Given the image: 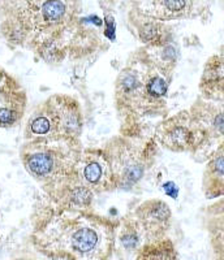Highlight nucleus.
<instances>
[{"label":"nucleus","mask_w":224,"mask_h":260,"mask_svg":"<svg viewBox=\"0 0 224 260\" xmlns=\"http://www.w3.org/2000/svg\"><path fill=\"white\" fill-rule=\"evenodd\" d=\"M76 180L95 195L117 190L111 162L103 147L84 149L77 163Z\"/></svg>","instance_id":"0eeeda50"},{"label":"nucleus","mask_w":224,"mask_h":260,"mask_svg":"<svg viewBox=\"0 0 224 260\" xmlns=\"http://www.w3.org/2000/svg\"><path fill=\"white\" fill-rule=\"evenodd\" d=\"M204 193L208 199L224 198V150L219 151L206 162Z\"/></svg>","instance_id":"2eb2a0df"},{"label":"nucleus","mask_w":224,"mask_h":260,"mask_svg":"<svg viewBox=\"0 0 224 260\" xmlns=\"http://www.w3.org/2000/svg\"><path fill=\"white\" fill-rule=\"evenodd\" d=\"M28 107L26 91L19 79L0 67V128L19 125Z\"/></svg>","instance_id":"9d476101"},{"label":"nucleus","mask_w":224,"mask_h":260,"mask_svg":"<svg viewBox=\"0 0 224 260\" xmlns=\"http://www.w3.org/2000/svg\"><path fill=\"white\" fill-rule=\"evenodd\" d=\"M154 137L119 135L103 147L107 152L116 180V189L133 191L151 168L156 155Z\"/></svg>","instance_id":"39448f33"},{"label":"nucleus","mask_w":224,"mask_h":260,"mask_svg":"<svg viewBox=\"0 0 224 260\" xmlns=\"http://www.w3.org/2000/svg\"><path fill=\"white\" fill-rule=\"evenodd\" d=\"M136 260H177V251L169 238H160L145 244L136 255Z\"/></svg>","instance_id":"f3484780"},{"label":"nucleus","mask_w":224,"mask_h":260,"mask_svg":"<svg viewBox=\"0 0 224 260\" xmlns=\"http://www.w3.org/2000/svg\"><path fill=\"white\" fill-rule=\"evenodd\" d=\"M171 77L156 67L145 48L133 55L115 82V103L127 128L121 133L129 131L142 118L163 112Z\"/></svg>","instance_id":"7ed1b4c3"},{"label":"nucleus","mask_w":224,"mask_h":260,"mask_svg":"<svg viewBox=\"0 0 224 260\" xmlns=\"http://www.w3.org/2000/svg\"><path fill=\"white\" fill-rule=\"evenodd\" d=\"M144 21H141L137 26V36L146 47H162L166 44L171 43V33L169 29L162 22V21L151 20L142 17Z\"/></svg>","instance_id":"dca6fc26"},{"label":"nucleus","mask_w":224,"mask_h":260,"mask_svg":"<svg viewBox=\"0 0 224 260\" xmlns=\"http://www.w3.org/2000/svg\"><path fill=\"white\" fill-rule=\"evenodd\" d=\"M82 151L80 139H33L22 145L20 158L29 176L52 201L76 181V167Z\"/></svg>","instance_id":"20e7f679"},{"label":"nucleus","mask_w":224,"mask_h":260,"mask_svg":"<svg viewBox=\"0 0 224 260\" xmlns=\"http://www.w3.org/2000/svg\"><path fill=\"white\" fill-rule=\"evenodd\" d=\"M201 96L224 103V55H214L206 61L200 79Z\"/></svg>","instance_id":"4468645a"},{"label":"nucleus","mask_w":224,"mask_h":260,"mask_svg":"<svg viewBox=\"0 0 224 260\" xmlns=\"http://www.w3.org/2000/svg\"><path fill=\"white\" fill-rule=\"evenodd\" d=\"M158 146L172 152H189L197 160L202 159L205 150V134L190 110L177 112L163 118L154 130Z\"/></svg>","instance_id":"423d86ee"},{"label":"nucleus","mask_w":224,"mask_h":260,"mask_svg":"<svg viewBox=\"0 0 224 260\" xmlns=\"http://www.w3.org/2000/svg\"><path fill=\"white\" fill-rule=\"evenodd\" d=\"M192 7L193 0H136V8L141 17L162 22L188 17Z\"/></svg>","instance_id":"f8f14e48"},{"label":"nucleus","mask_w":224,"mask_h":260,"mask_svg":"<svg viewBox=\"0 0 224 260\" xmlns=\"http://www.w3.org/2000/svg\"><path fill=\"white\" fill-rule=\"evenodd\" d=\"M207 228L210 234V243L215 258L224 260V219L208 217Z\"/></svg>","instance_id":"a211bd4d"},{"label":"nucleus","mask_w":224,"mask_h":260,"mask_svg":"<svg viewBox=\"0 0 224 260\" xmlns=\"http://www.w3.org/2000/svg\"><path fill=\"white\" fill-rule=\"evenodd\" d=\"M119 221L94 211L50 204L38 213L33 241L44 255L63 260H108Z\"/></svg>","instance_id":"f257e3e1"},{"label":"nucleus","mask_w":224,"mask_h":260,"mask_svg":"<svg viewBox=\"0 0 224 260\" xmlns=\"http://www.w3.org/2000/svg\"><path fill=\"white\" fill-rule=\"evenodd\" d=\"M148 242V236L132 212L127 213L119 221L115 240V252L121 255V258L136 256Z\"/></svg>","instance_id":"ddd939ff"},{"label":"nucleus","mask_w":224,"mask_h":260,"mask_svg":"<svg viewBox=\"0 0 224 260\" xmlns=\"http://www.w3.org/2000/svg\"><path fill=\"white\" fill-rule=\"evenodd\" d=\"M132 213L146 233L149 242L166 238L172 225V211L166 202L160 199L142 202Z\"/></svg>","instance_id":"9b49d317"},{"label":"nucleus","mask_w":224,"mask_h":260,"mask_svg":"<svg viewBox=\"0 0 224 260\" xmlns=\"http://www.w3.org/2000/svg\"><path fill=\"white\" fill-rule=\"evenodd\" d=\"M205 134V150L201 162H207L224 150V103L198 96L189 108Z\"/></svg>","instance_id":"6e6552de"},{"label":"nucleus","mask_w":224,"mask_h":260,"mask_svg":"<svg viewBox=\"0 0 224 260\" xmlns=\"http://www.w3.org/2000/svg\"><path fill=\"white\" fill-rule=\"evenodd\" d=\"M51 117L54 134L61 138L80 139L84 130V114L80 102L71 95L56 94L44 100Z\"/></svg>","instance_id":"1a4fd4ad"},{"label":"nucleus","mask_w":224,"mask_h":260,"mask_svg":"<svg viewBox=\"0 0 224 260\" xmlns=\"http://www.w3.org/2000/svg\"><path fill=\"white\" fill-rule=\"evenodd\" d=\"M215 260H219V259H215Z\"/></svg>","instance_id":"6ab92c4d"},{"label":"nucleus","mask_w":224,"mask_h":260,"mask_svg":"<svg viewBox=\"0 0 224 260\" xmlns=\"http://www.w3.org/2000/svg\"><path fill=\"white\" fill-rule=\"evenodd\" d=\"M76 0H11L0 32L9 44L32 50L50 64L60 63L75 38Z\"/></svg>","instance_id":"f03ea898"}]
</instances>
